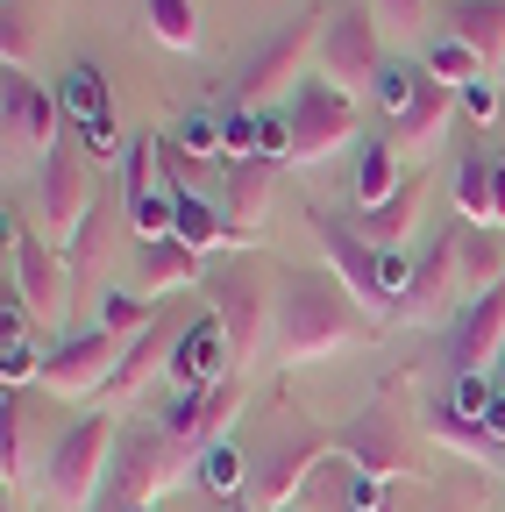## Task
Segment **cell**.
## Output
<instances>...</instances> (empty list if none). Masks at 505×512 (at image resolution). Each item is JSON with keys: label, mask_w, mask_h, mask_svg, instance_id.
Here are the masks:
<instances>
[{"label": "cell", "mask_w": 505, "mask_h": 512, "mask_svg": "<svg viewBox=\"0 0 505 512\" xmlns=\"http://www.w3.org/2000/svg\"><path fill=\"white\" fill-rule=\"evenodd\" d=\"M377 320L349 299V285L335 271H292L278 306H271V356L285 370H306L321 356H342L356 342H370Z\"/></svg>", "instance_id": "1"}, {"label": "cell", "mask_w": 505, "mask_h": 512, "mask_svg": "<svg viewBox=\"0 0 505 512\" xmlns=\"http://www.w3.org/2000/svg\"><path fill=\"white\" fill-rule=\"evenodd\" d=\"M328 456H335V427H313L306 413H285V427H278V441L257 456V477H249V498H257L264 512H292V498H299V484H313L328 470Z\"/></svg>", "instance_id": "2"}, {"label": "cell", "mask_w": 505, "mask_h": 512, "mask_svg": "<svg viewBox=\"0 0 505 512\" xmlns=\"http://www.w3.org/2000/svg\"><path fill=\"white\" fill-rule=\"evenodd\" d=\"M114 448H121L114 413H86V420H72L65 434L50 441V456H43V491H50L57 505L86 512L93 491H100V477H107V463H114Z\"/></svg>", "instance_id": "3"}, {"label": "cell", "mask_w": 505, "mask_h": 512, "mask_svg": "<svg viewBox=\"0 0 505 512\" xmlns=\"http://www.w3.org/2000/svg\"><path fill=\"white\" fill-rule=\"evenodd\" d=\"M200 470L193 448H178L164 427H129L114 448V484H121V512H136V505H157L164 491H178L185 477Z\"/></svg>", "instance_id": "4"}, {"label": "cell", "mask_w": 505, "mask_h": 512, "mask_svg": "<svg viewBox=\"0 0 505 512\" xmlns=\"http://www.w3.org/2000/svg\"><path fill=\"white\" fill-rule=\"evenodd\" d=\"M313 72L335 79L342 93H363L377 86L385 72V43H377V15L342 0V8H321V57H313Z\"/></svg>", "instance_id": "5"}, {"label": "cell", "mask_w": 505, "mask_h": 512, "mask_svg": "<svg viewBox=\"0 0 505 512\" xmlns=\"http://www.w3.org/2000/svg\"><path fill=\"white\" fill-rule=\"evenodd\" d=\"M463 299H470L463 292V249H456V228H449V235H434L413 256V278H406L392 320H406V328H449V320L463 313Z\"/></svg>", "instance_id": "6"}, {"label": "cell", "mask_w": 505, "mask_h": 512, "mask_svg": "<svg viewBox=\"0 0 505 512\" xmlns=\"http://www.w3.org/2000/svg\"><path fill=\"white\" fill-rule=\"evenodd\" d=\"M285 114H292V164H321V157H335L356 136V93H342L321 72H306L292 86V107Z\"/></svg>", "instance_id": "7"}, {"label": "cell", "mask_w": 505, "mask_h": 512, "mask_svg": "<svg viewBox=\"0 0 505 512\" xmlns=\"http://www.w3.org/2000/svg\"><path fill=\"white\" fill-rule=\"evenodd\" d=\"M306 57H321V15H299V22H285L278 36H264L249 50V64L235 72V107H264L278 86H299Z\"/></svg>", "instance_id": "8"}, {"label": "cell", "mask_w": 505, "mask_h": 512, "mask_svg": "<svg viewBox=\"0 0 505 512\" xmlns=\"http://www.w3.org/2000/svg\"><path fill=\"white\" fill-rule=\"evenodd\" d=\"M335 456H349V470H363L377 484H399V477H413V434L385 399H370L356 420L335 427Z\"/></svg>", "instance_id": "9"}, {"label": "cell", "mask_w": 505, "mask_h": 512, "mask_svg": "<svg viewBox=\"0 0 505 512\" xmlns=\"http://www.w3.org/2000/svg\"><path fill=\"white\" fill-rule=\"evenodd\" d=\"M313 242H321L328 249V271L349 285V299L370 313V320H392V285H385V249H370L349 221H335V214H321V207H313Z\"/></svg>", "instance_id": "10"}, {"label": "cell", "mask_w": 505, "mask_h": 512, "mask_svg": "<svg viewBox=\"0 0 505 512\" xmlns=\"http://www.w3.org/2000/svg\"><path fill=\"white\" fill-rule=\"evenodd\" d=\"M242 399H249V377L235 370V377H221V384H207V392H178L164 413H157V427L178 441V448H193V456H207L214 441H228V420L242 413Z\"/></svg>", "instance_id": "11"}, {"label": "cell", "mask_w": 505, "mask_h": 512, "mask_svg": "<svg viewBox=\"0 0 505 512\" xmlns=\"http://www.w3.org/2000/svg\"><path fill=\"white\" fill-rule=\"evenodd\" d=\"M57 93H43L29 72H8V86H0V128H8V164H43L57 150Z\"/></svg>", "instance_id": "12"}, {"label": "cell", "mask_w": 505, "mask_h": 512, "mask_svg": "<svg viewBox=\"0 0 505 512\" xmlns=\"http://www.w3.org/2000/svg\"><path fill=\"white\" fill-rule=\"evenodd\" d=\"M121 349L129 342H114L107 328H86V335H72V342H57L50 356H43V392H57V399H86V392H107V377H114V363H121Z\"/></svg>", "instance_id": "13"}, {"label": "cell", "mask_w": 505, "mask_h": 512, "mask_svg": "<svg viewBox=\"0 0 505 512\" xmlns=\"http://www.w3.org/2000/svg\"><path fill=\"white\" fill-rule=\"evenodd\" d=\"M505 349V285L463 299V313L449 320V370L456 377H484Z\"/></svg>", "instance_id": "14"}, {"label": "cell", "mask_w": 505, "mask_h": 512, "mask_svg": "<svg viewBox=\"0 0 505 512\" xmlns=\"http://www.w3.org/2000/svg\"><path fill=\"white\" fill-rule=\"evenodd\" d=\"M171 384L178 392H207V384H221V377H235L242 363H235V349H228V335H221V320H214V306L193 320V328H178V342H171Z\"/></svg>", "instance_id": "15"}, {"label": "cell", "mask_w": 505, "mask_h": 512, "mask_svg": "<svg viewBox=\"0 0 505 512\" xmlns=\"http://www.w3.org/2000/svg\"><path fill=\"white\" fill-rule=\"evenodd\" d=\"M214 320H221V335H228V349H235V363H249L271 335H264V320H271V306H264V278L257 271H228L221 285H214Z\"/></svg>", "instance_id": "16"}, {"label": "cell", "mask_w": 505, "mask_h": 512, "mask_svg": "<svg viewBox=\"0 0 505 512\" xmlns=\"http://www.w3.org/2000/svg\"><path fill=\"white\" fill-rule=\"evenodd\" d=\"M463 114V100H456V86H441L427 64H420V86H413V100H406V114L392 121V150L399 157H427L441 136H449V121Z\"/></svg>", "instance_id": "17"}, {"label": "cell", "mask_w": 505, "mask_h": 512, "mask_svg": "<svg viewBox=\"0 0 505 512\" xmlns=\"http://www.w3.org/2000/svg\"><path fill=\"white\" fill-rule=\"evenodd\" d=\"M36 207H43V221H50L57 235H72V228L93 214L86 164H79V150H72V143H57V150L43 157V171H36Z\"/></svg>", "instance_id": "18"}, {"label": "cell", "mask_w": 505, "mask_h": 512, "mask_svg": "<svg viewBox=\"0 0 505 512\" xmlns=\"http://www.w3.org/2000/svg\"><path fill=\"white\" fill-rule=\"evenodd\" d=\"M8 256H15V292L29 299V313H50L57 299H65L72 271H65V256H57V249H50L36 228L8 221Z\"/></svg>", "instance_id": "19"}, {"label": "cell", "mask_w": 505, "mask_h": 512, "mask_svg": "<svg viewBox=\"0 0 505 512\" xmlns=\"http://www.w3.org/2000/svg\"><path fill=\"white\" fill-rule=\"evenodd\" d=\"M271 192H278V164L271 157H242V164H221V214H228V235H257L264 214H271Z\"/></svg>", "instance_id": "20"}, {"label": "cell", "mask_w": 505, "mask_h": 512, "mask_svg": "<svg viewBox=\"0 0 505 512\" xmlns=\"http://www.w3.org/2000/svg\"><path fill=\"white\" fill-rule=\"evenodd\" d=\"M441 36H456L463 50H477L484 72L505 64V0H449L441 8Z\"/></svg>", "instance_id": "21"}, {"label": "cell", "mask_w": 505, "mask_h": 512, "mask_svg": "<svg viewBox=\"0 0 505 512\" xmlns=\"http://www.w3.org/2000/svg\"><path fill=\"white\" fill-rule=\"evenodd\" d=\"M420 200H427V185H420V171H413L385 207H356V214H349V228H356L370 249H406V242H413V228H420Z\"/></svg>", "instance_id": "22"}, {"label": "cell", "mask_w": 505, "mask_h": 512, "mask_svg": "<svg viewBox=\"0 0 505 512\" xmlns=\"http://www.w3.org/2000/svg\"><path fill=\"white\" fill-rule=\"evenodd\" d=\"M200 264L207 256L193 249V242H178V235H164V242H143V299H164V292H185L200 278Z\"/></svg>", "instance_id": "23"}, {"label": "cell", "mask_w": 505, "mask_h": 512, "mask_svg": "<svg viewBox=\"0 0 505 512\" xmlns=\"http://www.w3.org/2000/svg\"><path fill=\"white\" fill-rule=\"evenodd\" d=\"M406 178H413V171H406V157L392 150V136H370V143L356 150V185H349V192H356V207H385Z\"/></svg>", "instance_id": "24"}, {"label": "cell", "mask_w": 505, "mask_h": 512, "mask_svg": "<svg viewBox=\"0 0 505 512\" xmlns=\"http://www.w3.org/2000/svg\"><path fill=\"white\" fill-rule=\"evenodd\" d=\"M171 342H178V328H164V320H157L150 335H136L129 349H121L114 377H107V399H129V392H143V384H150V370H164V363H171Z\"/></svg>", "instance_id": "25"}, {"label": "cell", "mask_w": 505, "mask_h": 512, "mask_svg": "<svg viewBox=\"0 0 505 512\" xmlns=\"http://www.w3.org/2000/svg\"><path fill=\"white\" fill-rule=\"evenodd\" d=\"M449 185H456L449 200H456V214H463L470 228H498V192H491V157H484V150H463Z\"/></svg>", "instance_id": "26"}, {"label": "cell", "mask_w": 505, "mask_h": 512, "mask_svg": "<svg viewBox=\"0 0 505 512\" xmlns=\"http://www.w3.org/2000/svg\"><path fill=\"white\" fill-rule=\"evenodd\" d=\"M456 249H463V292H470V299L491 292V285H505V242H498V228L456 221Z\"/></svg>", "instance_id": "27"}, {"label": "cell", "mask_w": 505, "mask_h": 512, "mask_svg": "<svg viewBox=\"0 0 505 512\" xmlns=\"http://www.w3.org/2000/svg\"><path fill=\"white\" fill-rule=\"evenodd\" d=\"M427 434H434L441 448H456V456H477V463H491V456H498L491 434H484V420H470L456 399H434V406H427Z\"/></svg>", "instance_id": "28"}, {"label": "cell", "mask_w": 505, "mask_h": 512, "mask_svg": "<svg viewBox=\"0 0 505 512\" xmlns=\"http://www.w3.org/2000/svg\"><path fill=\"white\" fill-rule=\"evenodd\" d=\"M57 107L72 114V136H79V128H93V121H114V114H107V79H100V64H72L65 86H57Z\"/></svg>", "instance_id": "29"}, {"label": "cell", "mask_w": 505, "mask_h": 512, "mask_svg": "<svg viewBox=\"0 0 505 512\" xmlns=\"http://www.w3.org/2000/svg\"><path fill=\"white\" fill-rule=\"evenodd\" d=\"M178 242H193L200 256H207V249H221V242H235V235H228V214H221L214 192H178Z\"/></svg>", "instance_id": "30"}, {"label": "cell", "mask_w": 505, "mask_h": 512, "mask_svg": "<svg viewBox=\"0 0 505 512\" xmlns=\"http://www.w3.org/2000/svg\"><path fill=\"white\" fill-rule=\"evenodd\" d=\"M114 178H121V207H136V200H150V192H164V185H157V136H150V128H136V136H129V150L114 157Z\"/></svg>", "instance_id": "31"}, {"label": "cell", "mask_w": 505, "mask_h": 512, "mask_svg": "<svg viewBox=\"0 0 505 512\" xmlns=\"http://www.w3.org/2000/svg\"><path fill=\"white\" fill-rule=\"evenodd\" d=\"M93 328H107L114 342H136V335L157 328V306L143 292H129V285H114V292H100V320H93Z\"/></svg>", "instance_id": "32"}, {"label": "cell", "mask_w": 505, "mask_h": 512, "mask_svg": "<svg viewBox=\"0 0 505 512\" xmlns=\"http://www.w3.org/2000/svg\"><path fill=\"white\" fill-rule=\"evenodd\" d=\"M143 22L164 50H200V0H143Z\"/></svg>", "instance_id": "33"}, {"label": "cell", "mask_w": 505, "mask_h": 512, "mask_svg": "<svg viewBox=\"0 0 505 512\" xmlns=\"http://www.w3.org/2000/svg\"><path fill=\"white\" fill-rule=\"evenodd\" d=\"M242 477H257V470L235 456V441H214L200 456V491H214L221 505H242Z\"/></svg>", "instance_id": "34"}, {"label": "cell", "mask_w": 505, "mask_h": 512, "mask_svg": "<svg viewBox=\"0 0 505 512\" xmlns=\"http://www.w3.org/2000/svg\"><path fill=\"white\" fill-rule=\"evenodd\" d=\"M427 72H434L441 86H456V93L477 86V79H491L484 64H477V50H463L456 36H434V43H427Z\"/></svg>", "instance_id": "35"}, {"label": "cell", "mask_w": 505, "mask_h": 512, "mask_svg": "<svg viewBox=\"0 0 505 512\" xmlns=\"http://www.w3.org/2000/svg\"><path fill=\"white\" fill-rule=\"evenodd\" d=\"M100 228H107V221H100V207H93V214L65 235V271H72V292H79V285L93 278V264H100Z\"/></svg>", "instance_id": "36"}, {"label": "cell", "mask_w": 505, "mask_h": 512, "mask_svg": "<svg viewBox=\"0 0 505 512\" xmlns=\"http://www.w3.org/2000/svg\"><path fill=\"white\" fill-rule=\"evenodd\" d=\"M413 86H420V64H392V57H385V72H377V86H370V93H377V107L399 121V114H406V100H413Z\"/></svg>", "instance_id": "37"}, {"label": "cell", "mask_w": 505, "mask_h": 512, "mask_svg": "<svg viewBox=\"0 0 505 512\" xmlns=\"http://www.w3.org/2000/svg\"><path fill=\"white\" fill-rule=\"evenodd\" d=\"M178 150L185 157H228V143H221V121H207V114H185V128H178Z\"/></svg>", "instance_id": "38"}, {"label": "cell", "mask_w": 505, "mask_h": 512, "mask_svg": "<svg viewBox=\"0 0 505 512\" xmlns=\"http://www.w3.org/2000/svg\"><path fill=\"white\" fill-rule=\"evenodd\" d=\"M0 470H8V491L29 477V434H22V413L8 406V441H0Z\"/></svg>", "instance_id": "39"}, {"label": "cell", "mask_w": 505, "mask_h": 512, "mask_svg": "<svg viewBox=\"0 0 505 512\" xmlns=\"http://www.w3.org/2000/svg\"><path fill=\"white\" fill-rule=\"evenodd\" d=\"M370 15H377V29L413 36V29H420V15H427V0H370Z\"/></svg>", "instance_id": "40"}, {"label": "cell", "mask_w": 505, "mask_h": 512, "mask_svg": "<svg viewBox=\"0 0 505 512\" xmlns=\"http://www.w3.org/2000/svg\"><path fill=\"white\" fill-rule=\"evenodd\" d=\"M0 377H8V392H15V384L43 377V356H36L29 342H8V349H0Z\"/></svg>", "instance_id": "41"}, {"label": "cell", "mask_w": 505, "mask_h": 512, "mask_svg": "<svg viewBox=\"0 0 505 512\" xmlns=\"http://www.w3.org/2000/svg\"><path fill=\"white\" fill-rule=\"evenodd\" d=\"M456 100H463L470 121H491V114H498V79H477V86H463Z\"/></svg>", "instance_id": "42"}, {"label": "cell", "mask_w": 505, "mask_h": 512, "mask_svg": "<svg viewBox=\"0 0 505 512\" xmlns=\"http://www.w3.org/2000/svg\"><path fill=\"white\" fill-rule=\"evenodd\" d=\"M491 192H498V228H505V157H491Z\"/></svg>", "instance_id": "43"}, {"label": "cell", "mask_w": 505, "mask_h": 512, "mask_svg": "<svg viewBox=\"0 0 505 512\" xmlns=\"http://www.w3.org/2000/svg\"><path fill=\"white\" fill-rule=\"evenodd\" d=\"M0 512H22V498H15V491H8V505H0Z\"/></svg>", "instance_id": "44"}, {"label": "cell", "mask_w": 505, "mask_h": 512, "mask_svg": "<svg viewBox=\"0 0 505 512\" xmlns=\"http://www.w3.org/2000/svg\"><path fill=\"white\" fill-rule=\"evenodd\" d=\"M491 470H498V477H505V448H498V456H491Z\"/></svg>", "instance_id": "45"}, {"label": "cell", "mask_w": 505, "mask_h": 512, "mask_svg": "<svg viewBox=\"0 0 505 512\" xmlns=\"http://www.w3.org/2000/svg\"><path fill=\"white\" fill-rule=\"evenodd\" d=\"M228 512H257V505H228Z\"/></svg>", "instance_id": "46"}, {"label": "cell", "mask_w": 505, "mask_h": 512, "mask_svg": "<svg viewBox=\"0 0 505 512\" xmlns=\"http://www.w3.org/2000/svg\"><path fill=\"white\" fill-rule=\"evenodd\" d=\"M136 512H150V505H136Z\"/></svg>", "instance_id": "47"}]
</instances>
